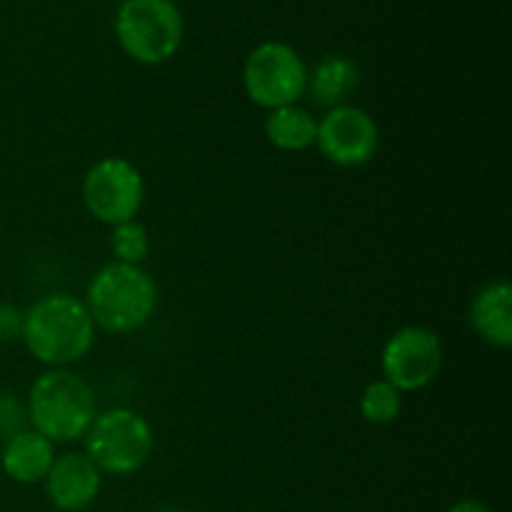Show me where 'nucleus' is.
I'll return each instance as SVG.
<instances>
[{
    "label": "nucleus",
    "instance_id": "nucleus-13",
    "mask_svg": "<svg viewBox=\"0 0 512 512\" xmlns=\"http://www.w3.org/2000/svg\"><path fill=\"white\" fill-rule=\"evenodd\" d=\"M360 88V70L348 55L330 53L323 55L313 68H308V90L310 98L323 108H338L348 105L350 98Z\"/></svg>",
    "mask_w": 512,
    "mask_h": 512
},
{
    "label": "nucleus",
    "instance_id": "nucleus-16",
    "mask_svg": "<svg viewBox=\"0 0 512 512\" xmlns=\"http://www.w3.org/2000/svg\"><path fill=\"white\" fill-rule=\"evenodd\" d=\"M110 250L115 255V263L143 265L150 255V230L138 220L113 225L110 230Z\"/></svg>",
    "mask_w": 512,
    "mask_h": 512
},
{
    "label": "nucleus",
    "instance_id": "nucleus-4",
    "mask_svg": "<svg viewBox=\"0 0 512 512\" xmlns=\"http://www.w3.org/2000/svg\"><path fill=\"white\" fill-rule=\"evenodd\" d=\"M115 38L123 53L140 65H163L185 38L183 10L175 0H120Z\"/></svg>",
    "mask_w": 512,
    "mask_h": 512
},
{
    "label": "nucleus",
    "instance_id": "nucleus-2",
    "mask_svg": "<svg viewBox=\"0 0 512 512\" xmlns=\"http://www.w3.org/2000/svg\"><path fill=\"white\" fill-rule=\"evenodd\" d=\"M158 283L143 265L108 263L90 278L85 308L95 328L128 335L145 328L158 310Z\"/></svg>",
    "mask_w": 512,
    "mask_h": 512
},
{
    "label": "nucleus",
    "instance_id": "nucleus-11",
    "mask_svg": "<svg viewBox=\"0 0 512 512\" xmlns=\"http://www.w3.org/2000/svg\"><path fill=\"white\" fill-rule=\"evenodd\" d=\"M470 328L490 348H512V285L508 278L485 283L470 300Z\"/></svg>",
    "mask_w": 512,
    "mask_h": 512
},
{
    "label": "nucleus",
    "instance_id": "nucleus-10",
    "mask_svg": "<svg viewBox=\"0 0 512 512\" xmlns=\"http://www.w3.org/2000/svg\"><path fill=\"white\" fill-rule=\"evenodd\" d=\"M45 498L60 512H83L98 500L103 490V473L80 450L63 453L53 460L43 480Z\"/></svg>",
    "mask_w": 512,
    "mask_h": 512
},
{
    "label": "nucleus",
    "instance_id": "nucleus-6",
    "mask_svg": "<svg viewBox=\"0 0 512 512\" xmlns=\"http://www.w3.org/2000/svg\"><path fill=\"white\" fill-rule=\"evenodd\" d=\"M243 90L263 110L298 105L308 90V65L293 45L265 40L255 45L243 65Z\"/></svg>",
    "mask_w": 512,
    "mask_h": 512
},
{
    "label": "nucleus",
    "instance_id": "nucleus-19",
    "mask_svg": "<svg viewBox=\"0 0 512 512\" xmlns=\"http://www.w3.org/2000/svg\"><path fill=\"white\" fill-rule=\"evenodd\" d=\"M445 512H495V510L478 498H463V500H458V503L450 505Z\"/></svg>",
    "mask_w": 512,
    "mask_h": 512
},
{
    "label": "nucleus",
    "instance_id": "nucleus-8",
    "mask_svg": "<svg viewBox=\"0 0 512 512\" xmlns=\"http://www.w3.org/2000/svg\"><path fill=\"white\" fill-rule=\"evenodd\" d=\"M445 363L440 335L425 325H405L385 340L380 373L400 393H420L438 380Z\"/></svg>",
    "mask_w": 512,
    "mask_h": 512
},
{
    "label": "nucleus",
    "instance_id": "nucleus-1",
    "mask_svg": "<svg viewBox=\"0 0 512 512\" xmlns=\"http://www.w3.org/2000/svg\"><path fill=\"white\" fill-rule=\"evenodd\" d=\"M95 330L83 300L50 293L23 310L20 340L45 368H68L93 350Z\"/></svg>",
    "mask_w": 512,
    "mask_h": 512
},
{
    "label": "nucleus",
    "instance_id": "nucleus-3",
    "mask_svg": "<svg viewBox=\"0 0 512 512\" xmlns=\"http://www.w3.org/2000/svg\"><path fill=\"white\" fill-rule=\"evenodd\" d=\"M28 425L53 445L83 440L98 415L95 390L83 375L48 368L28 390Z\"/></svg>",
    "mask_w": 512,
    "mask_h": 512
},
{
    "label": "nucleus",
    "instance_id": "nucleus-12",
    "mask_svg": "<svg viewBox=\"0 0 512 512\" xmlns=\"http://www.w3.org/2000/svg\"><path fill=\"white\" fill-rule=\"evenodd\" d=\"M0 465L3 473L18 485H38L43 483L48 470L53 468L55 445L33 428H25L23 433L13 435L5 445H0Z\"/></svg>",
    "mask_w": 512,
    "mask_h": 512
},
{
    "label": "nucleus",
    "instance_id": "nucleus-7",
    "mask_svg": "<svg viewBox=\"0 0 512 512\" xmlns=\"http://www.w3.org/2000/svg\"><path fill=\"white\" fill-rule=\"evenodd\" d=\"M83 205L98 223L120 225L138 218L145 203V178L138 165L120 155L100 158L88 168L80 185Z\"/></svg>",
    "mask_w": 512,
    "mask_h": 512
},
{
    "label": "nucleus",
    "instance_id": "nucleus-15",
    "mask_svg": "<svg viewBox=\"0 0 512 512\" xmlns=\"http://www.w3.org/2000/svg\"><path fill=\"white\" fill-rule=\"evenodd\" d=\"M358 410L363 415L365 423L370 425H393L403 413V393L388 383V380L378 378L368 383L360 393Z\"/></svg>",
    "mask_w": 512,
    "mask_h": 512
},
{
    "label": "nucleus",
    "instance_id": "nucleus-9",
    "mask_svg": "<svg viewBox=\"0 0 512 512\" xmlns=\"http://www.w3.org/2000/svg\"><path fill=\"white\" fill-rule=\"evenodd\" d=\"M315 148L338 168H360L378 155L380 128L365 108L338 105L318 120Z\"/></svg>",
    "mask_w": 512,
    "mask_h": 512
},
{
    "label": "nucleus",
    "instance_id": "nucleus-18",
    "mask_svg": "<svg viewBox=\"0 0 512 512\" xmlns=\"http://www.w3.org/2000/svg\"><path fill=\"white\" fill-rule=\"evenodd\" d=\"M20 333H23V310L0 300V343H15L20 340Z\"/></svg>",
    "mask_w": 512,
    "mask_h": 512
},
{
    "label": "nucleus",
    "instance_id": "nucleus-5",
    "mask_svg": "<svg viewBox=\"0 0 512 512\" xmlns=\"http://www.w3.org/2000/svg\"><path fill=\"white\" fill-rule=\"evenodd\" d=\"M83 453L103 475H135L153 458L155 435L148 418L133 408H110L95 415L85 433Z\"/></svg>",
    "mask_w": 512,
    "mask_h": 512
},
{
    "label": "nucleus",
    "instance_id": "nucleus-17",
    "mask_svg": "<svg viewBox=\"0 0 512 512\" xmlns=\"http://www.w3.org/2000/svg\"><path fill=\"white\" fill-rule=\"evenodd\" d=\"M28 428V410L15 393H0V445Z\"/></svg>",
    "mask_w": 512,
    "mask_h": 512
},
{
    "label": "nucleus",
    "instance_id": "nucleus-14",
    "mask_svg": "<svg viewBox=\"0 0 512 512\" xmlns=\"http://www.w3.org/2000/svg\"><path fill=\"white\" fill-rule=\"evenodd\" d=\"M315 135H318V118L303 105L275 108L265 118V138L283 153H303L315 148Z\"/></svg>",
    "mask_w": 512,
    "mask_h": 512
}]
</instances>
